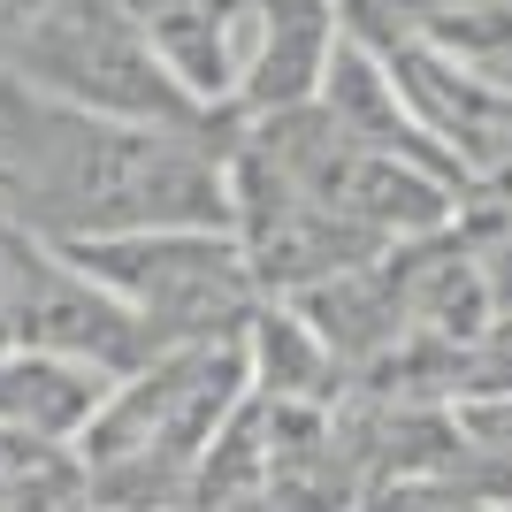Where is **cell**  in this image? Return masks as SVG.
I'll return each mask as SVG.
<instances>
[{
  "mask_svg": "<svg viewBox=\"0 0 512 512\" xmlns=\"http://www.w3.org/2000/svg\"><path fill=\"white\" fill-rule=\"evenodd\" d=\"M444 413H451V428H459L490 467L512 474V383L505 390H474V398H451Z\"/></svg>",
  "mask_w": 512,
  "mask_h": 512,
  "instance_id": "5",
  "label": "cell"
},
{
  "mask_svg": "<svg viewBox=\"0 0 512 512\" xmlns=\"http://www.w3.org/2000/svg\"><path fill=\"white\" fill-rule=\"evenodd\" d=\"M54 253L92 276L100 291L130 306L153 329V344H214L237 337L245 314L260 306L245 253L230 230H138V237H69Z\"/></svg>",
  "mask_w": 512,
  "mask_h": 512,
  "instance_id": "2",
  "label": "cell"
},
{
  "mask_svg": "<svg viewBox=\"0 0 512 512\" xmlns=\"http://www.w3.org/2000/svg\"><path fill=\"white\" fill-rule=\"evenodd\" d=\"M337 39H344L337 0H253V54H245V77H237V107L245 115L306 107Z\"/></svg>",
  "mask_w": 512,
  "mask_h": 512,
  "instance_id": "3",
  "label": "cell"
},
{
  "mask_svg": "<svg viewBox=\"0 0 512 512\" xmlns=\"http://www.w3.org/2000/svg\"><path fill=\"white\" fill-rule=\"evenodd\" d=\"M0 77H16L23 92H39L54 107L107 115V123H153V130L207 123L169 85V69L153 62V46L130 31L115 0H39V16L0 46Z\"/></svg>",
  "mask_w": 512,
  "mask_h": 512,
  "instance_id": "1",
  "label": "cell"
},
{
  "mask_svg": "<svg viewBox=\"0 0 512 512\" xmlns=\"http://www.w3.org/2000/svg\"><path fill=\"white\" fill-rule=\"evenodd\" d=\"M505 512H512V482H505Z\"/></svg>",
  "mask_w": 512,
  "mask_h": 512,
  "instance_id": "7",
  "label": "cell"
},
{
  "mask_svg": "<svg viewBox=\"0 0 512 512\" xmlns=\"http://www.w3.org/2000/svg\"><path fill=\"white\" fill-rule=\"evenodd\" d=\"M360 512H367V505H360Z\"/></svg>",
  "mask_w": 512,
  "mask_h": 512,
  "instance_id": "8",
  "label": "cell"
},
{
  "mask_svg": "<svg viewBox=\"0 0 512 512\" xmlns=\"http://www.w3.org/2000/svg\"><path fill=\"white\" fill-rule=\"evenodd\" d=\"M253 512H276V505H268V497H260V505H253Z\"/></svg>",
  "mask_w": 512,
  "mask_h": 512,
  "instance_id": "6",
  "label": "cell"
},
{
  "mask_svg": "<svg viewBox=\"0 0 512 512\" xmlns=\"http://www.w3.org/2000/svg\"><path fill=\"white\" fill-rule=\"evenodd\" d=\"M237 352H245V383L268 406H337L344 367L329 360V344L306 329V314L291 299H260L237 329Z\"/></svg>",
  "mask_w": 512,
  "mask_h": 512,
  "instance_id": "4",
  "label": "cell"
}]
</instances>
